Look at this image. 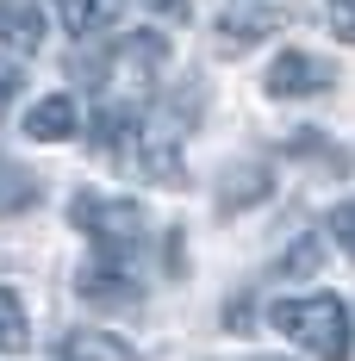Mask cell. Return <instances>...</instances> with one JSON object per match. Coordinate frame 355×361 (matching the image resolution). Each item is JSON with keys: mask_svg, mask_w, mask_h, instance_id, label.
Returning a JSON list of instances; mask_svg holds the SVG:
<instances>
[{"mask_svg": "<svg viewBox=\"0 0 355 361\" xmlns=\"http://www.w3.org/2000/svg\"><path fill=\"white\" fill-rule=\"evenodd\" d=\"M56 19H63V32L75 37H100L119 19V0H56Z\"/></svg>", "mask_w": 355, "mask_h": 361, "instance_id": "10", "label": "cell"}, {"mask_svg": "<svg viewBox=\"0 0 355 361\" xmlns=\"http://www.w3.org/2000/svg\"><path fill=\"white\" fill-rule=\"evenodd\" d=\"M25 87V69L13 63V56H0V106H13V94Z\"/></svg>", "mask_w": 355, "mask_h": 361, "instance_id": "17", "label": "cell"}, {"mask_svg": "<svg viewBox=\"0 0 355 361\" xmlns=\"http://www.w3.org/2000/svg\"><path fill=\"white\" fill-rule=\"evenodd\" d=\"M0 37H6V50H37L44 44L37 0H0Z\"/></svg>", "mask_w": 355, "mask_h": 361, "instance_id": "9", "label": "cell"}, {"mask_svg": "<svg viewBox=\"0 0 355 361\" xmlns=\"http://www.w3.org/2000/svg\"><path fill=\"white\" fill-rule=\"evenodd\" d=\"M324 19H330V32L343 37V44H355V0H330V13H324Z\"/></svg>", "mask_w": 355, "mask_h": 361, "instance_id": "16", "label": "cell"}, {"mask_svg": "<svg viewBox=\"0 0 355 361\" xmlns=\"http://www.w3.org/2000/svg\"><path fill=\"white\" fill-rule=\"evenodd\" d=\"M69 218L94 237V250L107 255H131L143 243V212L131 200H100V193H75L69 200Z\"/></svg>", "mask_w": 355, "mask_h": 361, "instance_id": "2", "label": "cell"}, {"mask_svg": "<svg viewBox=\"0 0 355 361\" xmlns=\"http://www.w3.org/2000/svg\"><path fill=\"white\" fill-rule=\"evenodd\" d=\"M32 349V324H25V305L19 293L0 287V355H25Z\"/></svg>", "mask_w": 355, "mask_h": 361, "instance_id": "12", "label": "cell"}, {"mask_svg": "<svg viewBox=\"0 0 355 361\" xmlns=\"http://www.w3.org/2000/svg\"><path fill=\"white\" fill-rule=\"evenodd\" d=\"M275 193V175L262 169V162H243V169H231V175L218 180V212H249V206H262Z\"/></svg>", "mask_w": 355, "mask_h": 361, "instance_id": "6", "label": "cell"}, {"mask_svg": "<svg viewBox=\"0 0 355 361\" xmlns=\"http://www.w3.org/2000/svg\"><path fill=\"white\" fill-rule=\"evenodd\" d=\"M69 361H138L125 343H112L107 330H75L69 336Z\"/></svg>", "mask_w": 355, "mask_h": 361, "instance_id": "13", "label": "cell"}, {"mask_svg": "<svg viewBox=\"0 0 355 361\" xmlns=\"http://www.w3.org/2000/svg\"><path fill=\"white\" fill-rule=\"evenodd\" d=\"M162 63H169V44L156 32H131L125 44H119V69L131 75V87H150L156 75H162Z\"/></svg>", "mask_w": 355, "mask_h": 361, "instance_id": "8", "label": "cell"}, {"mask_svg": "<svg viewBox=\"0 0 355 361\" xmlns=\"http://www.w3.org/2000/svg\"><path fill=\"white\" fill-rule=\"evenodd\" d=\"M37 200H44V180L25 175V169H13V162H0V218H19Z\"/></svg>", "mask_w": 355, "mask_h": 361, "instance_id": "11", "label": "cell"}, {"mask_svg": "<svg viewBox=\"0 0 355 361\" xmlns=\"http://www.w3.org/2000/svg\"><path fill=\"white\" fill-rule=\"evenodd\" d=\"M281 6H231V13H218V32L212 44L224 50V56H243V50H255L262 37H275L281 32Z\"/></svg>", "mask_w": 355, "mask_h": 361, "instance_id": "5", "label": "cell"}, {"mask_svg": "<svg viewBox=\"0 0 355 361\" xmlns=\"http://www.w3.org/2000/svg\"><path fill=\"white\" fill-rule=\"evenodd\" d=\"M75 125H81V112H75L69 94H50V100H37L25 112V137H37V144H69Z\"/></svg>", "mask_w": 355, "mask_h": 361, "instance_id": "7", "label": "cell"}, {"mask_svg": "<svg viewBox=\"0 0 355 361\" xmlns=\"http://www.w3.org/2000/svg\"><path fill=\"white\" fill-rule=\"evenodd\" d=\"M143 6H150L156 19H175V25H187V13H193L187 0H143Z\"/></svg>", "mask_w": 355, "mask_h": 361, "instance_id": "19", "label": "cell"}, {"mask_svg": "<svg viewBox=\"0 0 355 361\" xmlns=\"http://www.w3.org/2000/svg\"><path fill=\"white\" fill-rule=\"evenodd\" d=\"M318 262H324V243L318 237H299V243L275 262V274H281V281H306V274H318Z\"/></svg>", "mask_w": 355, "mask_h": 361, "instance_id": "14", "label": "cell"}, {"mask_svg": "<svg viewBox=\"0 0 355 361\" xmlns=\"http://www.w3.org/2000/svg\"><path fill=\"white\" fill-rule=\"evenodd\" d=\"M224 324L237 330V336H249V324H255V305H249V299H231V305H224Z\"/></svg>", "mask_w": 355, "mask_h": 361, "instance_id": "18", "label": "cell"}, {"mask_svg": "<svg viewBox=\"0 0 355 361\" xmlns=\"http://www.w3.org/2000/svg\"><path fill=\"white\" fill-rule=\"evenodd\" d=\"M268 324L293 336L306 355L318 361H349L355 349V330H349V305L337 299V293H312V299H281L275 312H268Z\"/></svg>", "mask_w": 355, "mask_h": 361, "instance_id": "1", "label": "cell"}, {"mask_svg": "<svg viewBox=\"0 0 355 361\" xmlns=\"http://www.w3.org/2000/svg\"><path fill=\"white\" fill-rule=\"evenodd\" d=\"M330 81H337V69H330L324 56H312V50H281V56L268 63V75H262V87H268L275 100H312Z\"/></svg>", "mask_w": 355, "mask_h": 361, "instance_id": "3", "label": "cell"}, {"mask_svg": "<svg viewBox=\"0 0 355 361\" xmlns=\"http://www.w3.org/2000/svg\"><path fill=\"white\" fill-rule=\"evenodd\" d=\"M75 287H81V299H88V305H131V299H138L131 255H107V250H100L88 268H81V281H75Z\"/></svg>", "mask_w": 355, "mask_h": 361, "instance_id": "4", "label": "cell"}, {"mask_svg": "<svg viewBox=\"0 0 355 361\" xmlns=\"http://www.w3.org/2000/svg\"><path fill=\"white\" fill-rule=\"evenodd\" d=\"M330 237H337L343 255H355V200H343V206L330 212Z\"/></svg>", "mask_w": 355, "mask_h": 361, "instance_id": "15", "label": "cell"}]
</instances>
